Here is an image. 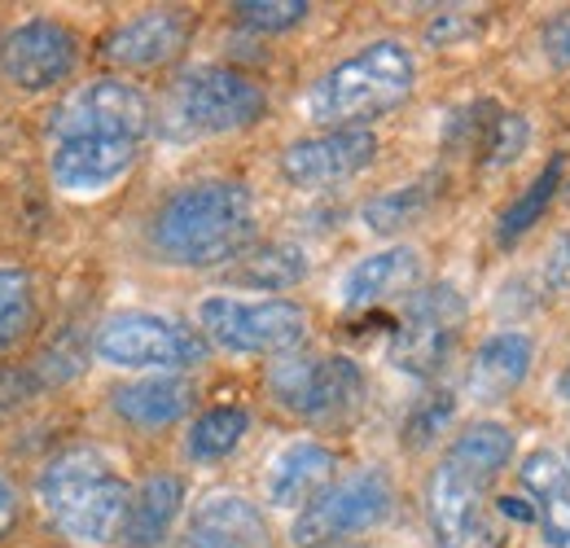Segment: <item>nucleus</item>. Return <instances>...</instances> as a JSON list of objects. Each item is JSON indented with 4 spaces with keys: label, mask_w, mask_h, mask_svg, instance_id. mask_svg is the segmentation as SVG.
I'll return each instance as SVG.
<instances>
[{
    "label": "nucleus",
    "mask_w": 570,
    "mask_h": 548,
    "mask_svg": "<svg viewBox=\"0 0 570 548\" xmlns=\"http://www.w3.org/2000/svg\"><path fill=\"white\" fill-rule=\"evenodd\" d=\"M255 237V198L242 180L203 176L176 185L154 206L145 246L171 268H219L246 255Z\"/></svg>",
    "instance_id": "nucleus-1"
},
{
    "label": "nucleus",
    "mask_w": 570,
    "mask_h": 548,
    "mask_svg": "<svg viewBox=\"0 0 570 548\" xmlns=\"http://www.w3.org/2000/svg\"><path fill=\"white\" fill-rule=\"evenodd\" d=\"M137 487L97 452V448H62L36 474V500L45 518L75 545H119L128 531Z\"/></svg>",
    "instance_id": "nucleus-2"
},
{
    "label": "nucleus",
    "mask_w": 570,
    "mask_h": 548,
    "mask_svg": "<svg viewBox=\"0 0 570 548\" xmlns=\"http://www.w3.org/2000/svg\"><path fill=\"white\" fill-rule=\"evenodd\" d=\"M413 88H417L413 49L400 40H373V45L356 49L352 58L334 62L307 88L303 115L321 133L364 128V124L391 115L395 106H404Z\"/></svg>",
    "instance_id": "nucleus-3"
},
{
    "label": "nucleus",
    "mask_w": 570,
    "mask_h": 548,
    "mask_svg": "<svg viewBox=\"0 0 570 548\" xmlns=\"http://www.w3.org/2000/svg\"><path fill=\"white\" fill-rule=\"evenodd\" d=\"M268 115V92L233 67H198L180 75L163 106V133L171 140L246 133Z\"/></svg>",
    "instance_id": "nucleus-4"
},
{
    "label": "nucleus",
    "mask_w": 570,
    "mask_h": 548,
    "mask_svg": "<svg viewBox=\"0 0 570 548\" xmlns=\"http://www.w3.org/2000/svg\"><path fill=\"white\" fill-rule=\"evenodd\" d=\"M92 351L110 369H141V373H189L212 360V343L203 339V330L158 312L106 316L92 334Z\"/></svg>",
    "instance_id": "nucleus-5"
},
{
    "label": "nucleus",
    "mask_w": 570,
    "mask_h": 548,
    "mask_svg": "<svg viewBox=\"0 0 570 548\" xmlns=\"http://www.w3.org/2000/svg\"><path fill=\"white\" fill-rule=\"evenodd\" d=\"M198 330L228 355H289L307 339V312L294 299L207 294L198 303Z\"/></svg>",
    "instance_id": "nucleus-6"
},
{
    "label": "nucleus",
    "mask_w": 570,
    "mask_h": 548,
    "mask_svg": "<svg viewBox=\"0 0 570 548\" xmlns=\"http://www.w3.org/2000/svg\"><path fill=\"white\" fill-rule=\"evenodd\" d=\"M364 373L352 355H312L289 351L277 355L268 369V395L289 417L303 421H343L364 400Z\"/></svg>",
    "instance_id": "nucleus-7"
},
{
    "label": "nucleus",
    "mask_w": 570,
    "mask_h": 548,
    "mask_svg": "<svg viewBox=\"0 0 570 548\" xmlns=\"http://www.w3.org/2000/svg\"><path fill=\"white\" fill-rule=\"evenodd\" d=\"M395 505V487L382 470H360L352 479L330 482L307 509H298L289 540L298 548H330L347 536H360L377 522H386Z\"/></svg>",
    "instance_id": "nucleus-8"
},
{
    "label": "nucleus",
    "mask_w": 570,
    "mask_h": 548,
    "mask_svg": "<svg viewBox=\"0 0 570 548\" xmlns=\"http://www.w3.org/2000/svg\"><path fill=\"white\" fill-rule=\"evenodd\" d=\"M154 133V101L145 97L137 84L101 75L79 84L71 97L53 110L49 137H128L145 140Z\"/></svg>",
    "instance_id": "nucleus-9"
},
{
    "label": "nucleus",
    "mask_w": 570,
    "mask_h": 548,
    "mask_svg": "<svg viewBox=\"0 0 570 548\" xmlns=\"http://www.w3.org/2000/svg\"><path fill=\"white\" fill-rule=\"evenodd\" d=\"M79 70V36L62 18H27L0 36V79L18 92L62 88Z\"/></svg>",
    "instance_id": "nucleus-10"
},
{
    "label": "nucleus",
    "mask_w": 570,
    "mask_h": 548,
    "mask_svg": "<svg viewBox=\"0 0 570 548\" xmlns=\"http://www.w3.org/2000/svg\"><path fill=\"white\" fill-rule=\"evenodd\" d=\"M461 325H465V299L452 285L417 290L409 299L404 321L395 325L391 364L413 373V378H434L461 339Z\"/></svg>",
    "instance_id": "nucleus-11"
},
{
    "label": "nucleus",
    "mask_w": 570,
    "mask_h": 548,
    "mask_svg": "<svg viewBox=\"0 0 570 548\" xmlns=\"http://www.w3.org/2000/svg\"><path fill=\"white\" fill-rule=\"evenodd\" d=\"M141 158V140L128 137H67L49 149V180L67 198L110 194Z\"/></svg>",
    "instance_id": "nucleus-12"
},
{
    "label": "nucleus",
    "mask_w": 570,
    "mask_h": 548,
    "mask_svg": "<svg viewBox=\"0 0 570 548\" xmlns=\"http://www.w3.org/2000/svg\"><path fill=\"white\" fill-rule=\"evenodd\" d=\"M373 158H377L373 128H338V133L289 140L282 149V176L294 189H334L360 176Z\"/></svg>",
    "instance_id": "nucleus-13"
},
{
    "label": "nucleus",
    "mask_w": 570,
    "mask_h": 548,
    "mask_svg": "<svg viewBox=\"0 0 570 548\" xmlns=\"http://www.w3.org/2000/svg\"><path fill=\"white\" fill-rule=\"evenodd\" d=\"M488 487H492L488 474H479L474 466H465V461H456L452 452H443V466H439L426 482V522H430L434 545L461 548L470 540Z\"/></svg>",
    "instance_id": "nucleus-14"
},
{
    "label": "nucleus",
    "mask_w": 570,
    "mask_h": 548,
    "mask_svg": "<svg viewBox=\"0 0 570 548\" xmlns=\"http://www.w3.org/2000/svg\"><path fill=\"white\" fill-rule=\"evenodd\" d=\"M189 45V22L176 9H149L106 31L101 58L119 70H158L176 62Z\"/></svg>",
    "instance_id": "nucleus-15"
},
{
    "label": "nucleus",
    "mask_w": 570,
    "mask_h": 548,
    "mask_svg": "<svg viewBox=\"0 0 570 548\" xmlns=\"http://www.w3.org/2000/svg\"><path fill=\"white\" fill-rule=\"evenodd\" d=\"M334 470H338V457L316 443V439H294L285 443L282 452L273 457L268 466V505L277 509H307L330 482H334Z\"/></svg>",
    "instance_id": "nucleus-16"
},
{
    "label": "nucleus",
    "mask_w": 570,
    "mask_h": 548,
    "mask_svg": "<svg viewBox=\"0 0 570 548\" xmlns=\"http://www.w3.org/2000/svg\"><path fill=\"white\" fill-rule=\"evenodd\" d=\"M194 409V386L180 373H149L110 391V412L137 430H167Z\"/></svg>",
    "instance_id": "nucleus-17"
},
{
    "label": "nucleus",
    "mask_w": 570,
    "mask_h": 548,
    "mask_svg": "<svg viewBox=\"0 0 570 548\" xmlns=\"http://www.w3.org/2000/svg\"><path fill=\"white\" fill-rule=\"evenodd\" d=\"M417 281H422V255L413 246H391V251L364 255L360 264H352V273L338 285V299H343V307L356 312V307L386 303L395 294H413Z\"/></svg>",
    "instance_id": "nucleus-18"
},
{
    "label": "nucleus",
    "mask_w": 570,
    "mask_h": 548,
    "mask_svg": "<svg viewBox=\"0 0 570 548\" xmlns=\"http://www.w3.org/2000/svg\"><path fill=\"white\" fill-rule=\"evenodd\" d=\"M531 355L535 346L527 334H497L479 346V355L470 360V373H465V391L479 400V404H500L504 395H513L527 373H531Z\"/></svg>",
    "instance_id": "nucleus-19"
},
{
    "label": "nucleus",
    "mask_w": 570,
    "mask_h": 548,
    "mask_svg": "<svg viewBox=\"0 0 570 548\" xmlns=\"http://www.w3.org/2000/svg\"><path fill=\"white\" fill-rule=\"evenodd\" d=\"M185 509V479L180 474H149L132 496V513H128V531L124 548H158L167 540L171 522Z\"/></svg>",
    "instance_id": "nucleus-20"
},
{
    "label": "nucleus",
    "mask_w": 570,
    "mask_h": 548,
    "mask_svg": "<svg viewBox=\"0 0 570 548\" xmlns=\"http://www.w3.org/2000/svg\"><path fill=\"white\" fill-rule=\"evenodd\" d=\"M194 527L228 540L233 548H268V518L259 513L255 500H246L237 491H212L194 509Z\"/></svg>",
    "instance_id": "nucleus-21"
},
{
    "label": "nucleus",
    "mask_w": 570,
    "mask_h": 548,
    "mask_svg": "<svg viewBox=\"0 0 570 548\" xmlns=\"http://www.w3.org/2000/svg\"><path fill=\"white\" fill-rule=\"evenodd\" d=\"M246 430H250V412L242 404H215V409L198 412V421L189 425L185 452L198 466H215V461H224V457H233L242 448Z\"/></svg>",
    "instance_id": "nucleus-22"
},
{
    "label": "nucleus",
    "mask_w": 570,
    "mask_h": 548,
    "mask_svg": "<svg viewBox=\"0 0 570 548\" xmlns=\"http://www.w3.org/2000/svg\"><path fill=\"white\" fill-rule=\"evenodd\" d=\"M307 276V255L289 242H268V246H255L246 251L233 268L228 281L233 285H246V290H289Z\"/></svg>",
    "instance_id": "nucleus-23"
},
{
    "label": "nucleus",
    "mask_w": 570,
    "mask_h": 548,
    "mask_svg": "<svg viewBox=\"0 0 570 548\" xmlns=\"http://www.w3.org/2000/svg\"><path fill=\"white\" fill-rule=\"evenodd\" d=\"M40 321V290L22 264H0V355L13 351Z\"/></svg>",
    "instance_id": "nucleus-24"
},
{
    "label": "nucleus",
    "mask_w": 570,
    "mask_h": 548,
    "mask_svg": "<svg viewBox=\"0 0 570 548\" xmlns=\"http://www.w3.org/2000/svg\"><path fill=\"white\" fill-rule=\"evenodd\" d=\"M562 172H567V158H562V154H558V158H549V167L527 185V194L500 215V228H497L500 246L522 242V237L544 219V211H549L553 194H558V185H562Z\"/></svg>",
    "instance_id": "nucleus-25"
},
{
    "label": "nucleus",
    "mask_w": 570,
    "mask_h": 548,
    "mask_svg": "<svg viewBox=\"0 0 570 548\" xmlns=\"http://www.w3.org/2000/svg\"><path fill=\"white\" fill-rule=\"evenodd\" d=\"M426 206H430L426 185H404V189H395V194L373 198L360 215H364V228H373V233H400V228L417 224V215H422Z\"/></svg>",
    "instance_id": "nucleus-26"
},
{
    "label": "nucleus",
    "mask_w": 570,
    "mask_h": 548,
    "mask_svg": "<svg viewBox=\"0 0 570 548\" xmlns=\"http://www.w3.org/2000/svg\"><path fill=\"white\" fill-rule=\"evenodd\" d=\"M452 412H456V400H452V391H430V395H422L413 409H409V417H404V448L409 452H422V448H430L439 434H443V425L452 421Z\"/></svg>",
    "instance_id": "nucleus-27"
},
{
    "label": "nucleus",
    "mask_w": 570,
    "mask_h": 548,
    "mask_svg": "<svg viewBox=\"0 0 570 548\" xmlns=\"http://www.w3.org/2000/svg\"><path fill=\"white\" fill-rule=\"evenodd\" d=\"M307 13H312L307 0H237L233 4V18L250 31H264V36L294 31L298 22H307Z\"/></svg>",
    "instance_id": "nucleus-28"
},
{
    "label": "nucleus",
    "mask_w": 570,
    "mask_h": 548,
    "mask_svg": "<svg viewBox=\"0 0 570 548\" xmlns=\"http://www.w3.org/2000/svg\"><path fill=\"white\" fill-rule=\"evenodd\" d=\"M518 479L522 487L544 505V500H553V496H562L570 487V466L558 457V452H549V448H540V452H531L527 461H522V470H518Z\"/></svg>",
    "instance_id": "nucleus-29"
},
{
    "label": "nucleus",
    "mask_w": 570,
    "mask_h": 548,
    "mask_svg": "<svg viewBox=\"0 0 570 548\" xmlns=\"http://www.w3.org/2000/svg\"><path fill=\"white\" fill-rule=\"evenodd\" d=\"M527 137H531V128H527V119H522V115H513V110L497 115V119H492V128H488V137H483L488 167H509L513 158H522Z\"/></svg>",
    "instance_id": "nucleus-30"
},
{
    "label": "nucleus",
    "mask_w": 570,
    "mask_h": 548,
    "mask_svg": "<svg viewBox=\"0 0 570 548\" xmlns=\"http://www.w3.org/2000/svg\"><path fill=\"white\" fill-rule=\"evenodd\" d=\"M45 391V378L36 364H0V412L22 409Z\"/></svg>",
    "instance_id": "nucleus-31"
},
{
    "label": "nucleus",
    "mask_w": 570,
    "mask_h": 548,
    "mask_svg": "<svg viewBox=\"0 0 570 548\" xmlns=\"http://www.w3.org/2000/svg\"><path fill=\"white\" fill-rule=\"evenodd\" d=\"M540 540L549 548H570V487L540 505Z\"/></svg>",
    "instance_id": "nucleus-32"
},
{
    "label": "nucleus",
    "mask_w": 570,
    "mask_h": 548,
    "mask_svg": "<svg viewBox=\"0 0 570 548\" xmlns=\"http://www.w3.org/2000/svg\"><path fill=\"white\" fill-rule=\"evenodd\" d=\"M22 509H27V500H22V487L9 479L4 470H0V545L22 527Z\"/></svg>",
    "instance_id": "nucleus-33"
},
{
    "label": "nucleus",
    "mask_w": 570,
    "mask_h": 548,
    "mask_svg": "<svg viewBox=\"0 0 570 548\" xmlns=\"http://www.w3.org/2000/svg\"><path fill=\"white\" fill-rule=\"evenodd\" d=\"M544 281H549V290L570 294V233L553 246V255H549V264H544Z\"/></svg>",
    "instance_id": "nucleus-34"
},
{
    "label": "nucleus",
    "mask_w": 570,
    "mask_h": 548,
    "mask_svg": "<svg viewBox=\"0 0 570 548\" xmlns=\"http://www.w3.org/2000/svg\"><path fill=\"white\" fill-rule=\"evenodd\" d=\"M167 548H233L228 540H219L212 531H198V527H189V536H180V540H171Z\"/></svg>",
    "instance_id": "nucleus-35"
},
{
    "label": "nucleus",
    "mask_w": 570,
    "mask_h": 548,
    "mask_svg": "<svg viewBox=\"0 0 570 548\" xmlns=\"http://www.w3.org/2000/svg\"><path fill=\"white\" fill-rule=\"evenodd\" d=\"M500 513H504V518H513V522H535V509H531L527 500H513V496H504V500H500Z\"/></svg>",
    "instance_id": "nucleus-36"
},
{
    "label": "nucleus",
    "mask_w": 570,
    "mask_h": 548,
    "mask_svg": "<svg viewBox=\"0 0 570 548\" xmlns=\"http://www.w3.org/2000/svg\"><path fill=\"white\" fill-rule=\"evenodd\" d=\"M461 31H470V27H465L461 18H448V22H434V27H430V40H434V45H439V40L448 45V40H456Z\"/></svg>",
    "instance_id": "nucleus-37"
},
{
    "label": "nucleus",
    "mask_w": 570,
    "mask_h": 548,
    "mask_svg": "<svg viewBox=\"0 0 570 548\" xmlns=\"http://www.w3.org/2000/svg\"><path fill=\"white\" fill-rule=\"evenodd\" d=\"M553 53L570 67V22H562V27L553 31Z\"/></svg>",
    "instance_id": "nucleus-38"
},
{
    "label": "nucleus",
    "mask_w": 570,
    "mask_h": 548,
    "mask_svg": "<svg viewBox=\"0 0 570 548\" xmlns=\"http://www.w3.org/2000/svg\"><path fill=\"white\" fill-rule=\"evenodd\" d=\"M558 391H562V400L570 404V364H567V373H562V382H558Z\"/></svg>",
    "instance_id": "nucleus-39"
},
{
    "label": "nucleus",
    "mask_w": 570,
    "mask_h": 548,
    "mask_svg": "<svg viewBox=\"0 0 570 548\" xmlns=\"http://www.w3.org/2000/svg\"><path fill=\"white\" fill-rule=\"evenodd\" d=\"M330 548H338V545H330Z\"/></svg>",
    "instance_id": "nucleus-40"
}]
</instances>
